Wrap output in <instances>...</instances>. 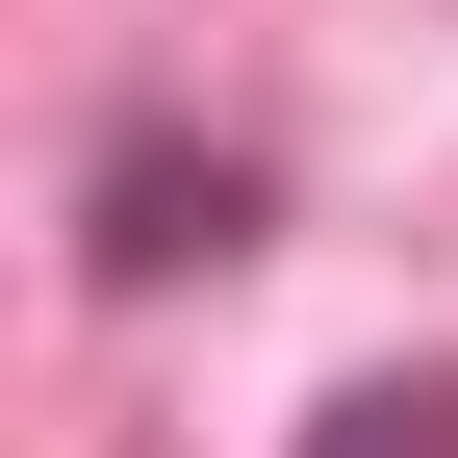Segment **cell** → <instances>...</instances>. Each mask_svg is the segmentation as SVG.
Segmentation results:
<instances>
[{"label": "cell", "mask_w": 458, "mask_h": 458, "mask_svg": "<svg viewBox=\"0 0 458 458\" xmlns=\"http://www.w3.org/2000/svg\"><path fill=\"white\" fill-rule=\"evenodd\" d=\"M306 458H458V382H357V408H331Z\"/></svg>", "instance_id": "obj_1"}]
</instances>
